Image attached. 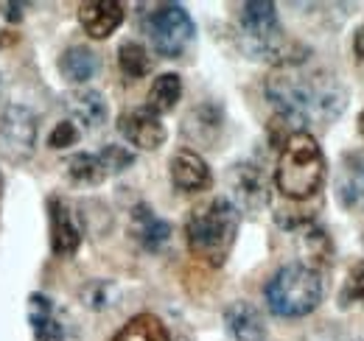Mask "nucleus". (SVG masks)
<instances>
[{
    "label": "nucleus",
    "mask_w": 364,
    "mask_h": 341,
    "mask_svg": "<svg viewBox=\"0 0 364 341\" xmlns=\"http://www.w3.org/2000/svg\"><path fill=\"white\" fill-rule=\"evenodd\" d=\"M267 98L277 109V121L294 126V131H309L306 126L311 124L328 126L348 107L345 87L325 70L300 73L297 67H280L267 82Z\"/></svg>",
    "instance_id": "nucleus-1"
},
{
    "label": "nucleus",
    "mask_w": 364,
    "mask_h": 341,
    "mask_svg": "<svg viewBox=\"0 0 364 341\" xmlns=\"http://www.w3.org/2000/svg\"><path fill=\"white\" fill-rule=\"evenodd\" d=\"M238 34H241L244 50L252 59H267L277 67H297L306 59L303 48L286 37L277 20V9L269 0H250L241 6Z\"/></svg>",
    "instance_id": "nucleus-2"
},
{
    "label": "nucleus",
    "mask_w": 364,
    "mask_h": 341,
    "mask_svg": "<svg viewBox=\"0 0 364 341\" xmlns=\"http://www.w3.org/2000/svg\"><path fill=\"white\" fill-rule=\"evenodd\" d=\"M325 173H328L325 154H322L314 134L291 131L280 143L274 182H277V190L286 199L306 202V199L317 196L319 190H322V185H325Z\"/></svg>",
    "instance_id": "nucleus-3"
},
{
    "label": "nucleus",
    "mask_w": 364,
    "mask_h": 341,
    "mask_svg": "<svg viewBox=\"0 0 364 341\" xmlns=\"http://www.w3.org/2000/svg\"><path fill=\"white\" fill-rule=\"evenodd\" d=\"M238 210L228 196H216L193 207L185 221V241L191 255L208 266H222L238 235Z\"/></svg>",
    "instance_id": "nucleus-4"
},
{
    "label": "nucleus",
    "mask_w": 364,
    "mask_h": 341,
    "mask_svg": "<svg viewBox=\"0 0 364 341\" xmlns=\"http://www.w3.org/2000/svg\"><path fill=\"white\" fill-rule=\"evenodd\" d=\"M322 277L309 263H286L264 288L267 305L280 319H300L314 313L322 302Z\"/></svg>",
    "instance_id": "nucleus-5"
},
{
    "label": "nucleus",
    "mask_w": 364,
    "mask_h": 341,
    "mask_svg": "<svg viewBox=\"0 0 364 341\" xmlns=\"http://www.w3.org/2000/svg\"><path fill=\"white\" fill-rule=\"evenodd\" d=\"M146 34L151 40V48L160 56L177 59L188 50V45L193 43L196 26H193L191 14L185 11V6H180V3H160L146 17Z\"/></svg>",
    "instance_id": "nucleus-6"
},
{
    "label": "nucleus",
    "mask_w": 364,
    "mask_h": 341,
    "mask_svg": "<svg viewBox=\"0 0 364 341\" xmlns=\"http://www.w3.org/2000/svg\"><path fill=\"white\" fill-rule=\"evenodd\" d=\"M37 115L23 104H9L0 112V157L11 166H23L31 160L37 146Z\"/></svg>",
    "instance_id": "nucleus-7"
},
{
    "label": "nucleus",
    "mask_w": 364,
    "mask_h": 341,
    "mask_svg": "<svg viewBox=\"0 0 364 341\" xmlns=\"http://www.w3.org/2000/svg\"><path fill=\"white\" fill-rule=\"evenodd\" d=\"M228 188H230V202L235 205V210L258 213L269 202L264 170L258 168L255 163H235L228 170Z\"/></svg>",
    "instance_id": "nucleus-8"
},
{
    "label": "nucleus",
    "mask_w": 364,
    "mask_h": 341,
    "mask_svg": "<svg viewBox=\"0 0 364 341\" xmlns=\"http://www.w3.org/2000/svg\"><path fill=\"white\" fill-rule=\"evenodd\" d=\"M118 131L135 146V148H143V151H157L168 131H166V124L160 121V115H154L151 109H132V112H124L121 121H118Z\"/></svg>",
    "instance_id": "nucleus-9"
},
{
    "label": "nucleus",
    "mask_w": 364,
    "mask_h": 341,
    "mask_svg": "<svg viewBox=\"0 0 364 341\" xmlns=\"http://www.w3.org/2000/svg\"><path fill=\"white\" fill-rule=\"evenodd\" d=\"M48 213H50V249H53V255H76L79 247H82V227H79L73 210L68 207V202L65 199H50Z\"/></svg>",
    "instance_id": "nucleus-10"
},
{
    "label": "nucleus",
    "mask_w": 364,
    "mask_h": 341,
    "mask_svg": "<svg viewBox=\"0 0 364 341\" xmlns=\"http://www.w3.org/2000/svg\"><path fill=\"white\" fill-rule=\"evenodd\" d=\"M79 23L92 40H107L124 23V3L118 0H87L79 6Z\"/></svg>",
    "instance_id": "nucleus-11"
},
{
    "label": "nucleus",
    "mask_w": 364,
    "mask_h": 341,
    "mask_svg": "<svg viewBox=\"0 0 364 341\" xmlns=\"http://www.w3.org/2000/svg\"><path fill=\"white\" fill-rule=\"evenodd\" d=\"M70 124H76V129L82 126L85 131H95L107 124L109 118V107L104 101V95L98 90H76L65 98Z\"/></svg>",
    "instance_id": "nucleus-12"
},
{
    "label": "nucleus",
    "mask_w": 364,
    "mask_h": 341,
    "mask_svg": "<svg viewBox=\"0 0 364 341\" xmlns=\"http://www.w3.org/2000/svg\"><path fill=\"white\" fill-rule=\"evenodd\" d=\"M171 182L174 188L182 193H199L210 185V168L205 163L202 154L191 151V148H180L174 157H171Z\"/></svg>",
    "instance_id": "nucleus-13"
},
{
    "label": "nucleus",
    "mask_w": 364,
    "mask_h": 341,
    "mask_svg": "<svg viewBox=\"0 0 364 341\" xmlns=\"http://www.w3.org/2000/svg\"><path fill=\"white\" fill-rule=\"evenodd\" d=\"M336 199L345 210H364V157L345 154L336 173Z\"/></svg>",
    "instance_id": "nucleus-14"
},
{
    "label": "nucleus",
    "mask_w": 364,
    "mask_h": 341,
    "mask_svg": "<svg viewBox=\"0 0 364 341\" xmlns=\"http://www.w3.org/2000/svg\"><path fill=\"white\" fill-rule=\"evenodd\" d=\"M225 325H228L232 341H267V322H264L261 310L247 299L228 305Z\"/></svg>",
    "instance_id": "nucleus-15"
},
{
    "label": "nucleus",
    "mask_w": 364,
    "mask_h": 341,
    "mask_svg": "<svg viewBox=\"0 0 364 341\" xmlns=\"http://www.w3.org/2000/svg\"><path fill=\"white\" fill-rule=\"evenodd\" d=\"M132 238L146 249V252H160L171 241V224L163 221L149 205H137L132 210Z\"/></svg>",
    "instance_id": "nucleus-16"
},
{
    "label": "nucleus",
    "mask_w": 364,
    "mask_h": 341,
    "mask_svg": "<svg viewBox=\"0 0 364 341\" xmlns=\"http://www.w3.org/2000/svg\"><path fill=\"white\" fill-rule=\"evenodd\" d=\"M98 56L87 45H70L62 56H59V73L62 79H68L70 85H87L92 76L98 73Z\"/></svg>",
    "instance_id": "nucleus-17"
},
{
    "label": "nucleus",
    "mask_w": 364,
    "mask_h": 341,
    "mask_svg": "<svg viewBox=\"0 0 364 341\" xmlns=\"http://www.w3.org/2000/svg\"><path fill=\"white\" fill-rule=\"evenodd\" d=\"M222 131V109L216 104H202L185 118V134L196 143H213Z\"/></svg>",
    "instance_id": "nucleus-18"
},
{
    "label": "nucleus",
    "mask_w": 364,
    "mask_h": 341,
    "mask_svg": "<svg viewBox=\"0 0 364 341\" xmlns=\"http://www.w3.org/2000/svg\"><path fill=\"white\" fill-rule=\"evenodd\" d=\"M182 98V79L177 73H163L151 82L149 98H146V109H151L154 115H166L177 107Z\"/></svg>",
    "instance_id": "nucleus-19"
},
{
    "label": "nucleus",
    "mask_w": 364,
    "mask_h": 341,
    "mask_svg": "<svg viewBox=\"0 0 364 341\" xmlns=\"http://www.w3.org/2000/svg\"><path fill=\"white\" fill-rule=\"evenodd\" d=\"M112 341H171V336L154 313H137L112 336Z\"/></svg>",
    "instance_id": "nucleus-20"
},
{
    "label": "nucleus",
    "mask_w": 364,
    "mask_h": 341,
    "mask_svg": "<svg viewBox=\"0 0 364 341\" xmlns=\"http://www.w3.org/2000/svg\"><path fill=\"white\" fill-rule=\"evenodd\" d=\"M68 176L79 185H101L109 173L104 168L101 157L98 154H87V151H79L68 160Z\"/></svg>",
    "instance_id": "nucleus-21"
},
{
    "label": "nucleus",
    "mask_w": 364,
    "mask_h": 341,
    "mask_svg": "<svg viewBox=\"0 0 364 341\" xmlns=\"http://www.w3.org/2000/svg\"><path fill=\"white\" fill-rule=\"evenodd\" d=\"M118 67L127 79H143L151 70V56L140 43H124L118 48Z\"/></svg>",
    "instance_id": "nucleus-22"
},
{
    "label": "nucleus",
    "mask_w": 364,
    "mask_h": 341,
    "mask_svg": "<svg viewBox=\"0 0 364 341\" xmlns=\"http://www.w3.org/2000/svg\"><path fill=\"white\" fill-rule=\"evenodd\" d=\"M115 299H118V286L109 280H92L82 288V302L90 310H107L115 305Z\"/></svg>",
    "instance_id": "nucleus-23"
},
{
    "label": "nucleus",
    "mask_w": 364,
    "mask_h": 341,
    "mask_svg": "<svg viewBox=\"0 0 364 341\" xmlns=\"http://www.w3.org/2000/svg\"><path fill=\"white\" fill-rule=\"evenodd\" d=\"M339 305L342 308H350V305H364V260H359L350 271H348V280L339 291Z\"/></svg>",
    "instance_id": "nucleus-24"
},
{
    "label": "nucleus",
    "mask_w": 364,
    "mask_h": 341,
    "mask_svg": "<svg viewBox=\"0 0 364 341\" xmlns=\"http://www.w3.org/2000/svg\"><path fill=\"white\" fill-rule=\"evenodd\" d=\"M98 157H101V163H104L107 173H124V170L135 163V154H132L127 146H115V143L104 146Z\"/></svg>",
    "instance_id": "nucleus-25"
},
{
    "label": "nucleus",
    "mask_w": 364,
    "mask_h": 341,
    "mask_svg": "<svg viewBox=\"0 0 364 341\" xmlns=\"http://www.w3.org/2000/svg\"><path fill=\"white\" fill-rule=\"evenodd\" d=\"M303 241H306V247H309V255L319 260V263H331V255H333V247H331V238L317 229V227H309L306 229V235H303Z\"/></svg>",
    "instance_id": "nucleus-26"
},
{
    "label": "nucleus",
    "mask_w": 364,
    "mask_h": 341,
    "mask_svg": "<svg viewBox=\"0 0 364 341\" xmlns=\"http://www.w3.org/2000/svg\"><path fill=\"white\" fill-rule=\"evenodd\" d=\"M76 140H79V129H76V124L62 121V124L53 126L50 137H48V146H50V148H68V146H73Z\"/></svg>",
    "instance_id": "nucleus-27"
},
{
    "label": "nucleus",
    "mask_w": 364,
    "mask_h": 341,
    "mask_svg": "<svg viewBox=\"0 0 364 341\" xmlns=\"http://www.w3.org/2000/svg\"><path fill=\"white\" fill-rule=\"evenodd\" d=\"M31 330H34V339L37 341H65V330H62V325L56 322V316H50L48 322L31 328Z\"/></svg>",
    "instance_id": "nucleus-28"
},
{
    "label": "nucleus",
    "mask_w": 364,
    "mask_h": 341,
    "mask_svg": "<svg viewBox=\"0 0 364 341\" xmlns=\"http://www.w3.org/2000/svg\"><path fill=\"white\" fill-rule=\"evenodd\" d=\"M23 9H26V3H3V17L11 20V23H20L23 20Z\"/></svg>",
    "instance_id": "nucleus-29"
},
{
    "label": "nucleus",
    "mask_w": 364,
    "mask_h": 341,
    "mask_svg": "<svg viewBox=\"0 0 364 341\" xmlns=\"http://www.w3.org/2000/svg\"><path fill=\"white\" fill-rule=\"evenodd\" d=\"M353 50H356V56L364 62V23L356 28V34H353Z\"/></svg>",
    "instance_id": "nucleus-30"
},
{
    "label": "nucleus",
    "mask_w": 364,
    "mask_h": 341,
    "mask_svg": "<svg viewBox=\"0 0 364 341\" xmlns=\"http://www.w3.org/2000/svg\"><path fill=\"white\" fill-rule=\"evenodd\" d=\"M359 134L364 137V109H362V115H359Z\"/></svg>",
    "instance_id": "nucleus-31"
},
{
    "label": "nucleus",
    "mask_w": 364,
    "mask_h": 341,
    "mask_svg": "<svg viewBox=\"0 0 364 341\" xmlns=\"http://www.w3.org/2000/svg\"><path fill=\"white\" fill-rule=\"evenodd\" d=\"M3 45H6V37H3V31H0V48H3Z\"/></svg>",
    "instance_id": "nucleus-32"
},
{
    "label": "nucleus",
    "mask_w": 364,
    "mask_h": 341,
    "mask_svg": "<svg viewBox=\"0 0 364 341\" xmlns=\"http://www.w3.org/2000/svg\"><path fill=\"white\" fill-rule=\"evenodd\" d=\"M0 92H3V73H0Z\"/></svg>",
    "instance_id": "nucleus-33"
}]
</instances>
